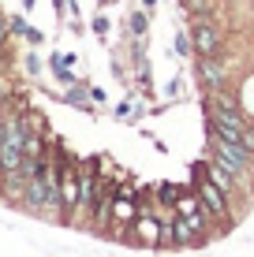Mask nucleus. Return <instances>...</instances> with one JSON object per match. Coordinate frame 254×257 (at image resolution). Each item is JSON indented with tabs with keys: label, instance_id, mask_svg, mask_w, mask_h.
I'll return each instance as SVG.
<instances>
[{
	"label": "nucleus",
	"instance_id": "obj_11",
	"mask_svg": "<svg viewBox=\"0 0 254 257\" xmlns=\"http://www.w3.org/2000/svg\"><path fill=\"white\" fill-rule=\"evenodd\" d=\"M191 52H195V45H191V30H187V34L176 30V38H172V56H176V60H187Z\"/></svg>",
	"mask_w": 254,
	"mask_h": 257
},
{
	"label": "nucleus",
	"instance_id": "obj_14",
	"mask_svg": "<svg viewBox=\"0 0 254 257\" xmlns=\"http://www.w3.org/2000/svg\"><path fill=\"white\" fill-rule=\"evenodd\" d=\"M23 41H26V45H30V49H38V45H41V41H45V34H41V30H38V26H26V34H23Z\"/></svg>",
	"mask_w": 254,
	"mask_h": 257
},
{
	"label": "nucleus",
	"instance_id": "obj_9",
	"mask_svg": "<svg viewBox=\"0 0 254 257\" xmlns=\"http://www.w3.org/2000/svg\"><path fill=\"white\" fill-rule=\"evenodd\" d=\"M172 231H176V246H202V242H206V238L198 235V231H195V227H191L183 216L172 220Z\"/></svg>",
	"mask_w": 254,
	"mask_h": 257
},
{
	"label": "nucleus",
	"instance_id": "obj_15",
	"mask_svg": "<svg viewBox=\"0 0 254 257\" xmlns=\"http://www.w3.org/2000/svg\"><path fill=\"white\" fill-rule=\"evenodd\" d=\"M180 93H183V78L176 75V78H168V86H164V97H168V101H176Z\"/></svg>",
	"mask_w": 254,
	"mask_h": 257
},
{
	"label": "nucleus",
	"instance_id": "obj_3",
	"mask_svg": "<svg viewBox=\"0 0 254 257\" xmlns=\"http://www.w3.org/2000/svg\"><path fill=\"white\" fill-rule=\"evenodd\" d=\"M191 45H195V56H221L224 30L217 26V19H195L191 23Z\"/></svg>",
	"mask_w": 254,
	"mask_h": 257
},
{
	"label": "nucleus",
	"instance_id": "obj_17",
	"mask_svg": "<svg viewBox=\"0 0 254 257\" xmlns=\"http://www.w3.org/2000/svg\"><path fill=\"white\" fill-rule=\"evenodd\" d=\"M90 97H94V104H98V108H101V104H109V93H105L101 86H90Z\"/></svg>",
	"mask_w": 254,
	"mask_h": 257
},
{
	"label": "nucleus",
	"instance_id": "obj_10",
	"mask_svg": "<svg viewBox=\"0 0 254 257\" xmlns=\"http://www.w3.org/2000/svg\"><path fill=\"white\" fill-rule=\"evenodd\" d=\"M127 34L131 38H146V34H150V12H146V8H135V12L127 15Z\"/></svg>",
	"mask_w": 254,
	"mask_h": 257
},
{
	"label": "nucleus",
	"instance_id": "obj_6",
	"mask_svg": "<svg viewBox=\"0 0 254 257\" xmlns=\"http://www.w3.org/2000/svg\"><path fill=\"white\" fill-rule=\"evenodd\" d=\"M131 231L138 235V242H146V246H161V216H157V212H142V216H135Z\"/></svg>",
	"mask_w": 254,
	"mask_h": 257
},
{
	"label": "nucleus",
	"instance_id": "obj_7",
	"mask_svg": "<svg viewBox=\"0 0 254 257\" xmlns=\"http://www.w3.org/2000/svg\"><path fill=\"white\" fill-rule=\"evenodd\" d=\"M206 172H209V179H213L217 187H221V190H228V194H235V190L243 187V183L235 179V175L228 172V168H224L221 161H213V157H209V161H206Z\"/></svg>",
	"mask_w": 254,
	"mask_h": 257
},
{
	"label": "nucleus",
	"instance_id": "obj_4",
	"mask_svg": "<svg viewBox=\"0 0 254 257\" xmlns=\"http://www.w3.org/2000/svg\"><path fill=\"white\" fill-rule=\"evenodd\" d=\"M195 75H198V82H202L206 93H221L224 86H228V67H224L221 56H198Z\"/></svg>",
	"mask_w": 254,
	"mask_h": 257
},
{
	"label": "nucleus",
	"instance_id": "obj_20",
	"mask_svg": "<svg viewBox=\"0 0 254 257\" xmlns=\"http://www.w3.org/2000/svg\"><path fill=\"white\" fill-rule=\"evenodd\" d=\"M138 4H142L146 12H153V8H157V0H138Z\"/></svg>",
	"mask_w": 254,
	"mask_h": 257
},
{
	"label": "nucleus",
	"instance_id": "obj_21",
	"mask_svg": "<svg viewBox=\"0 0 254 257\" xmlns=\"http://www.w3.org/2000/svg\"><path fill=\"white\" fill-rule=\"evenodd\" d=\"M98 4H101V8H112V4H120V0H98Z\"/></svg>",
	"mask_w": 254,
	"mask_h": 257
},
{
	"label": "nucleus",
	"instance_id": "obj_19",
	"mask_svg": "<svg viewBox=\"0 0 254 257\" xmlns=\"http://www.w3.org/2000/svg\"><path fill=\"white\" fill-rule=\"evenodd\" d=\"M23 4V12H34V4H38V0H19Z\"/></svg>",
	"mask_w": 254,
	"mask_h": 257
},
{
	"label": "nucleus",
	"instance_id": "obj_12",
	"mask_svg": "<svg viewBox=\"0 0 254 257\" xmlns=\"http://www.w3.org/2000/svg\"><path fill=\"white\" fill-rule=\"evenodd\" d=\"M90 30L98 34V41H105V45H109V34H112V23H109V15H105V8H101L98 15H94V19H90Z\"/></svg>",
	"mask_w": 254,
	"mask_h": 257
},
{
	"label": "nucleus",
	"instance_id": "obj_13",
	"mask_svg": "<svg viewBox=\"0 0 254 257\" xmlns=\"http://www.w3.org/2000/svg\"><path fill=\"white\" fill-rule=\"evenodd\" d=\"M23 71H26V78H38V75H41V56H38L34 49L23 56Z\"/></svg>",
	"mask_w": 254,
	"mask_h": 257
},
{
	"label": "nucleus",
	"instance_id": "obj_5",
	"mask_svg": "<svg viewBox=\"0 0 254 257\" xmlns=\"http://www.w3.org/2000/svg\"><path fill=\"white\" fill-rule=\"evenodd\" d=\"M60 101L78 108V112H86V116H98V104H94V97H90V82H82V78H78L75 86H67Z\"/></svg>",
	"mask_w": 254,
	"mask_h": 257
},
{
	"label": "nucleus",
	"instance_id": "obj_8",
	"mask_svg": "<svg viewBox=\"0 0 254 257\" xmlns=\"http://www.w3.org/2000/svg\"><path fill=\"white\" fill-rule=\"evenodd\" d=\"M180 8L191 15V23L195 19H213L217 15V0H180Z\"/></svg>",
	"mask_w": 254,
	"mask_h": 257
},
{
	"label": "nucleus",
	"instance_id": "obj_2",
	"mask_svg": "<svg viewBox=\"0 0 254 257\" xmlns=\"http://www.w3.org/2000/svg\"><path fill=\"white\" fill-rule=\"evenodd\" d=\"M195 194L202 198V205L213 212V220L221 224V231H228L232 227V220H235V212H232V194L228 190H221L213 179H209V172H206V161L202 164H195Z\"/></svg>",
	"mask_w": 254,
	"mask_h": 257
},
{
	"label": "nucleus",
	"instance_id": "obj_18",
	"mask_svg": "<svg viewBox=\"0 0 254 257\" xmlns=\"http://www.w3.org/2000/svg\"><path fill=\"white\" fill-rule=\"evenodd\" d=\"M52 15H56V19H64V15H67V0H52Z\"/></svg>",
	"mask_w": 254,
	"mask_h": 257
},
{
	"label": "nucleus",
	"instance_id": "obj_1",
	"mask_svg": "<svg viewBox=\"0 0 254 257\" xmlns=\"http://www.w3.org/2000/svg\"><path fill=\"white\" fill-rule=\"evenodd\" d=\"M206 138H209V157H213V161H221L239 183L254 179V153L243 142H228V138L213 135V131H206Z\"/></svg>",
	"mask_w": 254,
	"mask_h": 257
},
{
	"label": "nucleus",
	"instance_id": "obj_16",
	"mask_svg": "<svg viewBox=\"0 0 254 257\" xmlns=\"http://www.w3.org/2000/svg\"><path fill=\"white\" fill-rule=\"evenodd\" d=\"M26 26H30V23H26L23 15H12V34H15V38H23V34H26Z\"/></svg>",
	"mask_w": 254,
	"mask_h": 257
}]
</instances>
